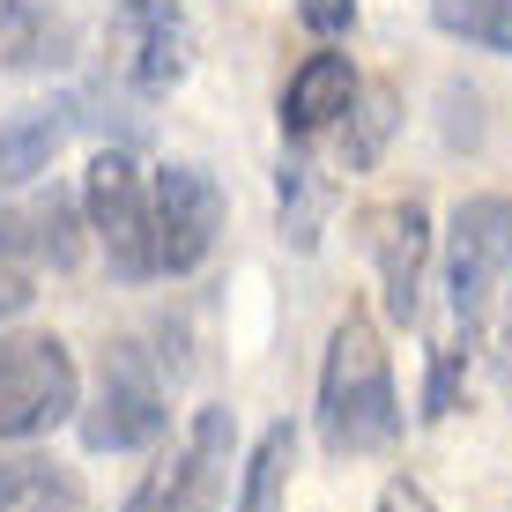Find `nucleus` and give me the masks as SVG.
Returning <instances> with one entry per match:
<instances>
[{
	"label": "nucleus",
	"mask_w": 512,
	"mask_h": 512,
	"mask_svg": "<svg viewBox=\"0 0 512 512\" xmlns=\"http://www.w3.org/2000/svg\"><path fill=\"white\" fill-rule=\"evenodd\" d=\"M364 253H372L386 320H394V327H416V320H423V290H431V253H438L431 208H423L416 193H409V201L364 208Z\"/></svg>",
	"instance_id": "obj_9"
},
{
	"label": "nucleus",
	"mask_w": 512,
	"mask_h": 512,
	"mask_svg": "<svg viewBox=\"0 0 512 512\" xmlns=\"http://www.w3.org/2000/svg\"><path fill=\"white\" fill-rule=\"evenodd\" d=\"M231 468H238V416L231 409H193L186 438L141 475L119 512H216L231 498Z\"/></svg>",
	"instance_id": "obj_5"
},
{
	"label": "nucleus",
	"mask_w": 512,
	"mask_h": 512,
	"mask_svg": "<svg viewBox=\"0 0 512 512\" xmlns=\"http://www.w3.org/2000/svg\"><path fill=\"white\" fill-rule=\"evenodd\" d=\"M275 216H282V238H290L297 253H312V245H320V223H327V171L312 164V156H282V171H275Z\"/></svg>",
	"instance_id": "obj_15"
},
{
	"label": "nucleus",
	"mask_w": 512,
	"mask_h": 512,
	"mask_svg": "<svg viewBox=\"0 0 512 512\" xmlns=\"http://www.w3.org/2000/svg\"><path fill=\"white\" fill-rule=\"evenodd\" d=\"M223 238V186L201 164H164L149 179V253L156 275H193Z\"/></svg>",
	"instance_id": "obj_8"
},
{
	"label": "nucleus",
	"mask_w": 512,
	"mask_h": 512,
	"mask_svg": "<svg viewBox=\"0 0 512 512\" xmlns=\"http://www.w3.org/2000/svg\"><path fill=\"white\" fill-rule=\"evenodd\" d=\"M52 60H60V23L38 0H0V75H30Z\"/></svg>",
	"instance_id": "obj_16"
},
{
	"label": "nucleus",
	"mask_w": 512,
	"mask_h": 512,
	"mask_svg": "<svg viewBox=\"0 0 512 512\" xmlns=\"http://www.w3.org/2000/svg\"><path fill=\"white\" fill-rule=\"evenodd\" d=\"M164 372L149 364L141 342H112L104 349V372H97V394L75 401V431L90 453H134V446H156L164 438Z\"/></svg>",
	"instance_id": "obj_6"
},
{
	"label": "nucleus",
	"mask_w": 512,
	"mask_h": 512,
	"mask_svg": "<svg viewBox=\"0 0 512 512\" xmlns=\"http://www.w3.org/2000/svg\"><path fill=\"white\" fill-rule=\"evenodd\" d=\"M297 468V423H268L260 446L245 453V483H238V512H282V483Z\"/></svg>",
	"instance_id": "obj_17"
},
{
	"label": "nucleus",
	"mask_w": 512,
	"mask_h": 512,
	"mask_svg": "<svg viewBox=\"0 0 512 512\" xmlns=\"http://www.w3.org/2000/svg\"><path fill=\"white\" fill-rule=\"evenodd\" d=\"M75 401H82V372L60 334H0V446L60 431Z\"/></svg>",
	"instance_id": "obj_4"
},
{
	"label": "nucleus",
	"mask_w": 512,
	"mask_h": 512,
	"mask_svg": "<svg viewBox=\"0 0 512 512\" xmlns=\"http://www.w3.org/2000/svg\"><path fill=\"white\" fill-rule=\"evenodd\" d=\"M438 260V282H446V342L431 349V394H423V416H453V386H461V357H475L490 327V305L512 282V201L505 193H475V201L453 208L446 223V253Z\"/></svg>",
	"instance_id": "obj_1"
},
{
	"label": "nucleus",
	"mask_w": 512,
	"mask_h": 512,
	"mask_svg": "<svg viewBox=\"0 0 512 512\" xmlns=\"http://www.w3.org/2000/svg\"><path fill=\"white\" fill-rule=\"evenodd\" d=\"M0 253L23 260L30 275H67L82 260V201L67 186H23L0 208Z\"/></svg>",
	"instance_id": "obj_10"
},
{
	"label": "nucleus",
	"mask_w": 512,
	"mask_h": 512,
	"mask_svg": "<svg viewBox=\"0 0 512 512\" xmlns=\"http://www.w3.org/2000/svg\"><path fill=\"white\" fill-rule=\"evenodd\" d=\"M82 483L52 453H8L0 461V512H75Z\"/></svg>",
	"instance_id": "obj_14"
},
{
	"label": "nucleus",
	"mask_w": 512,
	"mask_h": 512,
	"mask_svg": "<svg viewBox=\"0 0 512 512\" xmlns=\"http://www.w3.org/2000/svg\"><path fill=\"white\" fill-rule=\"evenodd\" d=\"M401 127V97L386 90V82H357V97H349V112L334 119V164L342 171H372L379 156H386V141H394Z\"/></svg>",
	"instance_id": "obj_13"
},
{
	"label": "nucleus",
	"mask_w": 512,
	"mask_h": 512,
	"mask_svg": "<svg viewBox=\"0 0 512 512\" xmlns=\"http://www.w3.org/2000/svg\"><path fill=\"white\" fill-rule=\"evenodd\" d=\"M401 438V394H394V357L364 312H342L320 357V446L334 461L386 453Z\"/></svg>",
	"instance_id": "obj_2"
},
{
	"label": "nucleus",
	"mask_w": 512,
	"mask_h": 512,
	"mask_svg": "<svg viewBox=\"0 0 512 512\" xmlns=\"http://www.w3.org/2000/svg\"><path fill=\"white\" fill-rule=\"evenodd\" d=\"M372 512H438L431 498H423V483H409V475H394V483L379 490V505Z\"/></svg>",
	"instance_id": "obj_20"
},
{
	"label": "nucleus",
	"mask_w": 512,
	"mask_h": 512,
	"mask_svg": "<svg viewBox=\"0 0 512 512\" xmlns=\"http://www.w3.org/2000/svg\"><path fill=\"white\" fill-rule=\"evenodd\" d=\"M193 52H201V30L179 0H112V15H104V67L134 97L179 90L193 75Z\"/></svg>",
	"instance_id": "obj_3"
},
{
	"label": "nucleus",
	"mask_w": 512,
	"mask_h": 512,
	"mask_svg": "<svg viewBox=\"0 0 512 512\" xmlns=\"http://www.w3.org/2000/svg\"><path fill=\"white\" fill-rule=\"evenodd\" d=\"M431 23L461 45L512 52V0H431Z\"/></svg>",
	"instance_id": "obj_18"
},
{
	"label": "nucleus",
	"mask_w": 512,
	"mask_h": 512,
	"mask_svg": "<svg viewBox=\"0 0 512 512\" xmlns=\"http://www.w3.org/2000/svg\"><path fill=\"white\" fill-rule=\"evenodd\" d=\"M82 231H97L104 268L119 282H149L156 253H149V171L134 164V149H97L82 171Z\"/></svg>",
	"instance_id": "obj_7"
},
{
	"label": "nucleus",
	"mask_w": 512,
	"mask_h": 512,
	"mask_svg": "<svg viewBox=\"0 0 512 512\" xmlns=\"http://www.w3.org/2000/svg\"><path fill=\"white\" fill-rule=\"evenodd\" d=\"M512 290V282H505ZM498 372H505V394H512V305H505V334H498Z\"/></svg>",
	"instance_id": "obj_21"
},
{
	"label": "nucleus",
	"mask_w": 512,
	"mask_h": 512,
	"mask_svg": "<svg viewBox=\"0 0 512 512\" xmlns=\"http://www.w3.org/2000/svg\"><path fill=\"white\" fill-rule=\"evenodd\" d=\"M297 23L312 38H349L357 30V0H297Z\"/></svg>",
	"instance_id": "obj_19"
},
{
	"label": "nucleus",
	"mask_w": 512,
	"mask_h": 512,
	"mask_svg": "<svg viewBox=\"0 0 512 512\" xmlns=\"http://www.w3.org/2000/svg\"><path fill=\"white\" fill-rule=\"evenodd\" d=\"M67 134H75V104H23V112L0 119V201L38 186Z\"/></svg>",
	"instance_id": "obj_12"
},
{
	"label": "nucleus",
	"mask_w": 512,
	"mask_h": 512,
	"mask_svg": "<svg viewBox=\"0 0 512 512\" xmlns=\"http://www.w3.org/2000/svg\"><path fill=\"white\" fill-rule=\"evenodd\" d=\"M349 97H357L349 52H312V60L282 82V134H290L297 149H312L320 134H334V119L349 112Z\"/></svg>",
	"instance_id": "obj_11"
}]
</instances>
